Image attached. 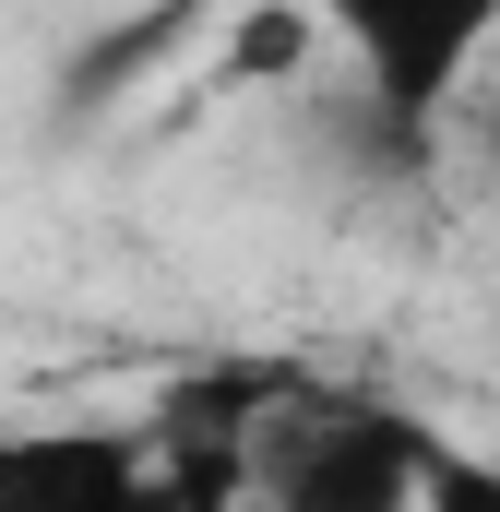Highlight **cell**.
Instances as JSON below:
<instances>
[{
    "mask_svg": "<svg viewBox=\"0 0 500 512\" xmlns=\"http://www.w3.org/2000/svg\"><path fill=\"white\" fill-rule=\"evenodd\" d=\"M346 48H358V84H370L381 131H441V108L477 84V60L500 48V0H310Z\"/></svg>",
    "mask_w": 500,
    "mask_h": 512,
    "instance_id": "6da1fadb",
    "label": "cell"
},
{
    "mask_svg": "<svg viewBox=\"0 0 500 512\" xmlns=\"http://www.w3.org/2000/svg\"><path fill=\"white\" fill-rule=\"evenodd\" d=\"M429 441L441 429L393 405H310L250 477H262V512H429Z\"/></svg>",
    "mask_w": 500,
    "mask_h": 512,
    "instance_id": "7a4b0ae2",
    "label": "cell"
},
{
    "mask_svg": "<svg viewBox=\"0 0 500 512\" xmlns=\"http://www.w3.org/2000/svg\"><path fill=\"white\" fill-rule=\"evenodd\" d=\"M155 429L96 417H0V512H143Z\"/></svg>",
    "mask_w": 500,
    "mask_h": 512,
    "instance_id": "3957f363",
    "label": "cell"
},
{
    "mask_svg": "<svg viewBox=\"0 0 500 512\" xmlns=\"http://www.w3.org/2000/svg\"><path fill=\"white\" fill-rule=\"evenodd\" d=\"M310 48H322L310 0H239L215 60H227V84H286V72H310Z\"/></svg>",
    "mask_w": 500,
    "mask_h": 512,
    "instance_id": "277c9868",
    "label": "cell"
},
{
    "mask_svg": "<svg viewBox=\"0 0 500 512\" xmlns=\"http://www.w3.org/2000/svg\"><path fill=\"white\" fill-rule=\"evenodd\" d=\"M429 512H500V465L465 441H429Z\"/></svg>",
    "mask_w": 500,
    "mask_h": 512,
    "instance_id": "5b68a950",
    "label": "cell"
}]
</instances>
